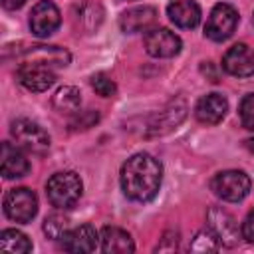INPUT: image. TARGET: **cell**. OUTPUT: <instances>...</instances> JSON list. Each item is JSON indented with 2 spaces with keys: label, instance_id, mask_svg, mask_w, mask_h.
<instances>
[{
  "label": "cell",
  "instance_id": "cell-21",
  "mask_svg": "<svg viewBox=\"0 0 254 254\" xmlns=\"http://www.w3.org/2000/svg\"><path fill=\"white\" fill-rule=\"evenodd\" d=\"M69 230V220L64 216V214H50L46 220H44V232L48 234V238L52 240H62V236Z\"/></svg>",
  "mask_w": 254,
  "mask_h": 254
},
{
  "label": "cell",
  "instance_id": "cell-9",
  "mask_svg": "<svg viewBox=\"0 0 254 254\" xmlns=\"http://www.w3.org/2000/svg\"><path fill=\"white\" fill-rule=\"evenodd\" d=\"M145 50L153 58H175L181 52V38L167 28H149L145 32Z\"/></svg>",
  "mask_w": 254,
  "mask_h": 254
},
{
  "label": "cell",
  "instance_id": "cell-8",
  "mask_svg": "<svg viewBox=\"0 0 254 254\" xmlns=\"http://www.w3.org/2000/svg\"><path fill=\"white\" fill-rule=\"evenodd\" d=\"M62 24V14L52 0H40L30 12V30L38 38L52 36Z\"/></svg>",
  "mask_w": 254,
  "mask_h": 254
},
{
  "label": "cell",
  "instance_id": "cell-7",
  "mask_svg": "<svg viewBox=\"0 0 254 254\" xmlns=\"http://www.w3.org/2000/svg\"><path fill=\"white\" fill-rule=\"evenodd\" d=\"M236 26H238L236 8L226 2H218L208 14V20L204 24V36L212 42H224L234 34Z\"/></svg>",
  "mask_w": 254,
  "mask_h": 254
},
{
  "label": "cell",
  "instance_id": "cell-20",
  "mask_svg": "<svg viewBox=\"0 0 254 254\" xmlns=\"http://www.w3.org/2000/svg\"><path fill=\"white\" fill-rule=\"evenodd\" d=\"M220 246H222L220 240L216 238V234L210 228H204V230L196 232L192 242H190V250L192 252H216Z\"/></svg>",
  "mask_w": 254,
  "mask_h": 254
},
{
  "label": "cell",
  "instance_id": "cell-12",
  "mask_svg": "<svg viewBox=\"0 0 254 254\" xmlns=\"http://www.w3.org/2000/svg\"><path fill=\"white\" fill-rule=\"evenodd\" d=\"M99 242V234L91 224H79L69 228L64 236H62V246L67 252H93L97 248Z\"/></svg>",
  "mask_w": 254,
  "mask_h": 254
},
{
  "label": "cell",
  "instance_id": "cell-15",
  "mask_svg": "<svg viewBox=\"0 0 254 254\" xmlns=\"http://www.w3.org/2000/svg\"><path fill=\"white\" fill-rule=\"evenodd\" d=\"M157 20V8L153 6H135L119 16V28L125 34H135V32H145L149 30Z\"/></svg>",
  "mask_w": 254,
  "mask_h": 254
},
{
  "label": "cell",
  "instance_id": "cell-4",
  "mask_svg": "<svg viewBox=\"0 0 254 254\" xmlns=\"http://www.w3.org/2000/svg\"><path fill=\"white\" fill-rule=\"evenodd\" d=\"M10 133L16 145L30 155H46L50 151L48 131L32 119H16L10 127Z\"/></svg>",
  "mask_w": 254,
  "mask_h": 254
},
{
  "label": "cell",
  "instance_id": "cell-11",
  "mask_svg": "<svg viewBox=\"0 0 254 254\" xmlns=\"http://www.w3.org/2000/svg\"><path fill=\"white\" fill-rule=\"evenodd\" d=\"M222 69L234 77L254 75V50L246 44H234L222 56Z\"/></svg>",
  "mask_w": 254,
  "mask_h": 254
},
{
  "label": "cell",
  "instance_id": "cell-28",
  "mask_svg": "<svg viewBox=\"0 0 254 254\" xmlns=\"http://www.w3.org/2000/svg\"><path fill=\"white\" fill-rule=\"evenodd\" d=\"M244 147H246L248 151H252V153H254V137H250V139H246V141H244Z\"/></svg>",
  "mask_w": 254,
  "mask_h": 254
},
{
  "label": "cell",
  "instance_id": "cell-2",
  "mask_svg": "<svg viewBox=\"0 0 254 254\" xmlns=\"http://www.w3.org/2000/svg\"><path fill=\"white\" fill-rule=\"evenodd\" d=\"M81 190H83V183L79 179L77 173L73 171H62V173H56L48 179L46 183V194H48V200L56 206V208H71L79 196H81Z\"/></svg>",
  "mask_w": 254,
  "mask_h": 254
},
{
  "label": "cell",
  "instance_id": "cell-22",
  "mask_svg": "<svg viewBox=\"0 0 254 254\" xmlns=\"http://www.w3.org/2000/svg\"><path fill=\"white\" fill-rule=\"evenodd\" d=\"M238 115H240L242 127L254 131V93H248L242 97L240 107H238Z\"/></svg>",
  "mask_w": 254,
  "mask_h": 254
},
{
  "label": "cell",
  "instance_id": "cell-10",
  "mask_svg": "<svg viewBox=\"0 0 254 254\" xmlns=\"http://www.w3.org/2000/svg\"><path fill=\"white\" fill-rule=\"evenodd\" d=\"M206 220H208V228L216 234V238L220 240V244L232 248V246H236L240 242L242 228H238V222L226 210H222V208H210L206 212Z\"/></svg>",
  "mask_w": 254,
  "mask_h": 254
},
{
  "label": "cell",
  "instance_id": "cell-17",
  "mask_svg": "<svg viewBox=\"0 0 254 254\" xmlns=\"http://www.w3.org/2000/svg\"><path fill=\"white\" fill-rule=\"evenodd\" d=\"M99 242L101 250L107 254H127L135 250L131 234L119 226H105L99 234Z\"/></svg>",
  "mask_w": 254,
  "mask_h": 254
},
{
  "label": "cell",
  "instance_id": "cell-23",
  "mask_svg": "<svg viewBox=\"0 0 254 254\" xmlns=\"http://www.w3.org/2000/svg\"><path fill=\"white\" fill-rule=\"evenodd\" d=\"M91 87H93L95 93L101 95V97H111V95H115V91H117L115 81H113L109 75H105V73H95V75L91 77Z\"/></svg>",
  "mask_w": 254,
  "mask_h": 254
},
{
  "label": "cell",
  "instance_id": "cell-25",
  "mask_svg": "<svg viewBox=\"0 0 254 254\" xmlns=\"http://www.w3.org/2000/svg\"><path fill=\"white\" fill-rule=\"evenodd\" d=\"M177 246H179V234L177 232H167L165 236H163V240L157 244V252H173V250H177Z\"/></svg>",
  "mask_w": 254,
  "mask_h": 254
},
{
  "label": "cell",
  "instance_id": "cell-27",
  "mask_svg": "<svg viewBox=\"0 0 254 254\" xmlns=\"http://www.w3.org/2000/svg\"><path fill=\"white\" fill-rule=\"evenodd\" d=\"M2 2V6L6 8V10H18V8H22L28 0H0Z\"/></svg>",
  "mask_w": 254,
  "mask_h": 254
},
{
  "label": "cell",
  "instance_id": "cell-18",
  "mask_svg": "<svg viewBox=\"0 0 254 254\" xmlns=\"http://www.w3.org/2000/svg\"><path fill=\"white\" fill-rule=\"evenodd\" d=\"M52 105L60 113H77L79 111V105H81V93L73 85H64V87H60L54 93Z\"/></svg>",
  "mask_w": 254,
  "mask_h": 254
},
{
  "label": "cell",
  "instance_id": "cell-26",
  "mask_svg": "<svg viewBox=\"0 0 254 254\" xmlns=\"http://www.w3.org/2000/svg\"><path fill=\"white\" fill-rule=\"evenodd\" d=\"M242 238H246L248 242H254V210H250L242 222Z\"/></svg>",
  "mask_w": 254,
  "mask_h": 254
},
{
  "label": "cell",
  "instance_id": "cell-6",
  "mask_svg": "<svg viewBox=\"0 0 254 254\" xmlns=\"http://www.w3.org/2000/svg\"><path fill=\"white\" fill-rule=\"evenodd\" d=\"M38 212V196L32 189L26 187H18L6 192L4 196V214L18 222V224H26L30 222Z\"/></svg>",
  "mask_w": 254,
  "mask_h": 254
},
{
  "label": "cell",
  "instance_id": "cell-19",
  "mask_svg": "<svg viewBox=\"0 0 254 254\" xmlns=\"http://www.w3.org/2000/svg\"><path fill=\"white\" fill-rule=\"evenodd\" d=\"M0 250L12 254H28L32 252V242L24 232L16 228H6L0 234Z\"/></svg>",
  "mask_w": 254,
  "mask_h": 254
},
{
  "label": "cell",
  "instance_id": "cell-14",
  "mask_svg": "<svg viewBox=\"0 0 254 254\" xmlns=\"http://www.w3.org/2000/svg\"><path fill=\"white\" fill-rule=\"evenodd\" d=\"M228 111V101L220 93H206L196 101L194 115L204 125H216Z\"/></svg>",
  "mask_w": 254,
  "mask_h": 254
},
{
  "label": "cell",
  "instance_id": "cell-13",
  "mask_svg": "<svg viewBox=\"0 0 254 254\" xmlns=\"http://www.w3.org/2000/svg\"><path fill=\"white\" fill-rule=\"evenodd\" d=\"M0 171H2L4 179H20V177L28 175L30 163H28L26 155L22 153V149L18 145H12L8 141L2 143V149H0Z\"/></svg>",
  "mask_w": 254,
  "mask_h": 254
},
{
  "label": "cell",
  "instance_id": "cell-24",
  "mask_svg": "<svg viewBox=\"0 0 254 254\" xmlns=\"http://www.w3.org/2000/svg\"><path fill=\"white\" fill-rule=\"evenodd\" d=\"M75 115V119L71 121V127L73 129H89L93 123H97V119H99V115H97V111H93V109H87V111H79V113H73Z\"/></svg>",
  "mask_w": 254,
  "mask_h": 254
},
{
  "label": "cell",
  "instance_id": "cell-5",
  "mask_svg": "<svg viewBox=\"0 0 254 254\" xmlns=\"http://www.w3.org/2000/svg\"><path fill=\"white\" fill-rule=\"evenodd\" d=\"M212 192L226 202H240L250 192V177L244 171H222L210 179Z\"/></svg>",
  "mask_w": 254,
  "mask_h": 254
},
{
  "label": "cell",
  "instance_id": "cell-16",
  "mask_svg": "<svg viewBox=\"0 0 254 254\" xmlns=\"http://www.w3.org/2000/svg\"><path fill=\"white\" fill-rule=\"evenodd\" d=\"M169 20L185 30H192L200 22V6L194 0H173L167 6Z\"/></svg>",
  "mask_w": 254,
  "mask_h": 254
},
{
  "label": "cell",
  "instance_id": "cell-3",
  "mask_svg": "<svg viewBox=\"0 0 254 254\" xmlns=\"http://www.w3.org/2000/svg\"><path fill=\"white\" fill-rule=\"evenodd\" d=\"M54 64L48 60H40V58H24V62L18 65L16 69V77L18 81L30 89V91H46L48 87L54 85L56 81V71H54Z\"/></svg>",
  "mask_w": 254,
  "mask_h": 254
},
{
  "label": "cell",
  "instance_id": "cell-29",
  "mask_svg": "<svg viewBox=\"0 0 254 254\" xmlns=\"http://www.w3.org/2000/svg\"><path fill=\"white\" fill-rule=\"evenodd\" d=\"M252 24H254V16H252Z\"/></svg>",
  "mask_w": 254,
  "mask_h": 254
},
{
  "label": "cell",
  "instance_id": "cell-1",
  "mask_svg": "<svg viewBox=\"0 0 254 254\" xmlns=\"http://www.w3.org/2000/svg\"><path fill=\"white\" fill-rule=\"evenodd\" d=\"M121 190L127 198L147 202L155 198L163 181V165L149 153H135L121 167Z\"/></svg>",
  "mask_w": 254,
  "mask_h": 254
}]
</instances>
